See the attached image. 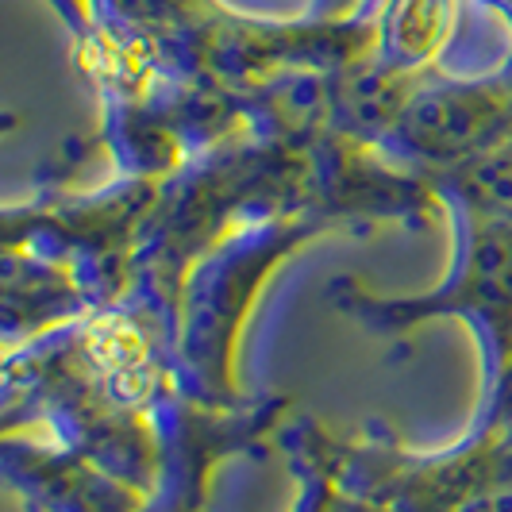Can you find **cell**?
I'll use <instances>...</instances> for the list:
<instances>
[{
	"label": "cell",
	"instance_id": "6da1fadb",
	"mask_svg": "<svg viewBox=\"0 0 512 512\" xmlns=\"http://www.w3.org/2000/svg\"><path fill=\"white\" fill-rule=\"evenodd\" d=\"M474 285L478 297L493 312H512V235L493 228L489 239H482L474 258Z\"/></svg>",
	"mask_w": 512,
	"mask_h": 512
}]
</instances>
